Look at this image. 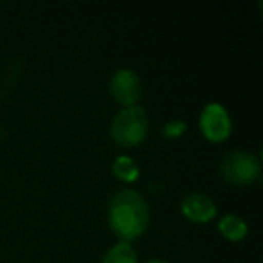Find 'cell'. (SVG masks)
<instances>
[{"label":"cell","instance_id":"5b68a950","mask_svg":"<svg viewBox=\"0 0 263 263\" xmlns=\"http://www.w3.org/2000/svg\"><path fill=\"white\" fill-rule=\"evenodd\" d=\"M110 94L117 103L124 106H136L143 96L141 80L134 70L121 69L110 80Z\"/></svg>","mask_w":263,"mask_h":263},{"label":"cell","instance_id":"7a4b0ae2","mask_svg":"<svg viewBox=\"0 0 263 263\" xmlns=\"http://www.w3.org/2000/svg\"><path fill=\"white\" fill-rule=\"evenodd\" d=\"M148 116L141 106H126L112 123V137L121 146H137L148 136Z\"/></svg>","mask_w":263,"mask_h":263},{"label":"cell","instance_id":"52a82bcc","mask_svg":"<svg viewBox=\"0 0 263 263\" xmlns=\"http://www.w3.org/2000/svg\"><path fill=\"white\" fill-rule=\"evenodd\" d=\"M218 229L227 240L231 241H240L247 236L249 233V227L240 216H234V215H226L218 223Z\"/></svg>","mask_w":263,"mask_h":263},{"label":"cell","instance_id":"8fae6325","mask_svg":"<svg viewBox=\"0 0 263 263\" xmlns=\"http://www.w3.org/2000/svg\"><path fill=\"white\" fill-rule=\"evenodd\" d=\"M150 263H166V261H161V259H154V261H150Z\"/></svg>","mask_w":263,"mask_h":263},{"label":"cell","instance_id":"ba28073f","mask_svg":"<svg viewBox=\"0 0 263 263\" xmlns=\"http://www.w3.org/2000/svg\"><path fill=\"white\" fill-rule=\"evenodd\" d=\"M112 172L119 180L130 184V182H134V180H137V177H139V166L132 161L130 157L123 155V157H117L116 161H114Z\"/></svg>","mask_w":263,"mask_h":263},{"label":"cell","instance_id":"277c9868","mask_svg":"<svg viewBox=\"0 0 263 263\" xmlns=\"http://www.w3.org/2000/svg\"><path fill=\"white\" fill-rule=\"evenodd\" d=\"M200 130L204 137L211 143L226 141L231 134V119L227 110L218 103H211L202 110Z\"/></svg>","mask_w":263,"mask_h":263},{"label":"cell","instance_id":"3957f363","mask_svg":"<svg viewBox=\"0 0 263 263\" xmlns=\"http://www.w3.org/2000/svg\"><path fill=\"white\" fill-rule=\"evenodd\" d=\"M220 175L233 186H247L259 177V161L247 152H233L220 164Z\"/></svg>","mask_w":263,"mask_h":263},{"label":"cell","instance_id":"8992f818","mask_svg":"<svg viewBox=\"0 0 263 263\" xmlns=\"http://www.w3.org/2000/svg\"><path fill=\"white\" fill-rule=\"evenodd\" d=\"M180 211L187 220L195 223H205L209 220L215 218L216 215V205L209 197L200 193H191L186 195L180 202Z\"/></svg>","mask_w":263,"mask_h":263},{"label":"cell","instance_id":"9c48e42d","mask_svg":"<svg viewBox=\"0 0 263 263\" xmlns=\"http://www.w3.org/2000/svg\"><path fill=\"white\" fill-rule=\"evenodd\" d=\"M103 263H137L136 251L128 243H117L108 251V254L103 258Z\"/></svg>","mask_w":263,"mask_h":263},{"label":"cell","instance_id":"30bf717a","mask_svg":"<svg viewBox=\"0 0 263 263\" xmlns=\"http://www.w3.org/2000/svg\"><path fill=\"white\" fill-rule=\"evenodd\" d=\"M186 132V124L182 121H172L164 126L162 130V136L168 137V139H175V137H180Z\"/></svg>","mask_w":263,"mask_h":263},{"label":"cell","instance_id":"6da1fadb","mask_svg":"<svg viewBox=\"0 0 263 263\" xmlns=\"http://www.w3.org/2000/svg\"><path fill=\"white\" fill-rule=\"evenodd\" d=\"M108 222L112 231L123 238L124 243L139 238L150 222V211L144 198L132 190L117 193L110 202Z\"/></svg>","mask_w":263,"mask_h":263}]
</instances>
